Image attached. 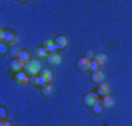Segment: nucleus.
<instances>
[{
  "mask_svg": "<svg viewBox=\"0 0 132 126\" xmlns=\"http://www.w3.org/2000/svg\"><path fill=\"white\" fill-rule=\"evenodd\" d=\"M93 60H95L100 66H103L104 63H106V60H107V57H106L104 53H95L94 57H93Z\"/></svg>",
  "mask_w": 132,
  "mask_h": 126,
  "instance_id": "obj_16",
  "label": "nucleus"
},
{
  "mask_svg": "<svg viewBox=\"0 0 132 126\" xmlns=\"http://www.w3.org/2000/svg\"><path fill=\"white\" fill-rule=\"evenodd\" d=\"M41 93H43V95L50 97V95L53 94V85H52V84H46V85L41 88Z\"/></svg>",
  "mask_w": 132,
  "mask_h": 126,
  "instance_id": "obj_18",
  "label": "nucleus"
},
{
  "mask_svg": "<svg viewBox=\"0 0 132 126\" xmlns=\"http://www.w3.org/2000/svg\"><path fill=\"white\" fill-rule=\"evenodd\" d=\"M46 48V52L50 54V53H57V50H59V47H57V44L54 43V40H46V41L43 43V46Z\"/></svg>",
  "mask_w": 132,
  "mask_h": 126,
  "instance_id": "obj_7",
  "label": "nucleus"
},
{
  "mask_svg": "<svg viewBox=\"0 0 132 126\" xmlns=\"http://www.w3.org/2000/svg\"><path fill=\"white\" fill-rule=\"evenodd\" d=\"M19 53H21V48H19L18 46H16V47H10L9 54H10V57H12V60H13V59H18V57H19Z\"/></svg>",
  "mask_w": 132,
  "mask_h": 126,
  "instance_id": "obj_19",
  "label": "nucleus"
},
{
  "mask_svg": "<svg viewBox=\"0 0 132 126\" xmlns=\"http://www.w3.org/2000/svg\"><path fill=\"white\" fill-rule=\"evenodd\" d=\"M94 54H95V53L93 52V50H87V52H85V54H84V56H85V57H88V59H90V57H94Z\"/></svg>",
  "mask_w": 132,
  "mask_h": 126,
  "instance_id": "obj_25",
  "label": "nucleus"
},
{
  "mask_svg": "<svg viewBox=\"0 0 132 126\" xmlns=\"http://www.w3.org/2000/svg\"><path fill=\"white\" fill-rule=\"evenodd\" d=\"M29 82H31V84H34L35 87H40V88H43L44 85L47 84V82H46V79L43 78L41 75H40V76H32V78H29Z\"/></svg>",
  "mask_w": 132,
  "mask_h": 126,
  "instance_id": "obj_11",
  "label": "nucleus"
},
{
  "mask_svg": "<svg viewBox=\"0 0 132 126\" xmlns=\"http://www.w3.org/2000/svg\"><path fill=\"white\" fill-rule=\"evenodd\" d=\"M93 108V113H94V114H97V116H100V114H101V113H103V106H101V104H95L94 107H91Z\"/></svg>",
  "mask_w": 132,
  "mask_h": 126,
  "instance_id": "obj_20",
  "label": "nucleus"
},
{
  "mask_svg": "<svg viewBox=\"0 0 132 126\" xmlns=\"http://www.w3.org/2000/svg\"><path fill=\"white\" fill-rule=\"evenodd\" d=\"M90 65H91V59H88V57H85V56L78 59V62H76V68H78V70H81V72L90 70Z\"/></svg>",
  "mask_w": 132,
  "mask_h": 126,
  "instance_id": "obj_5",
  "label": "nucleus"
},
{
  "mask_svg": "<svg viewBox=\"0 0 132 126\" xmlns=\"http://www.w3.org/2000/svg\"><path fill=\"white\" fill-rule=\"evenodd\" d=\"M40 75H41L43 78L46 79V82H47V84H52V81H53V73H52V70H50V69H41Z\"/></svg>",
  "mask_w": 132,
  "mask_h": 126,
  "instance_id": "obj_15",
  "label": "nucleus"
},
{
  "mask_svg": "<svg viewBox=\"0 0 132 126\" xmlns=\"http://www.w3.org/2000/svg\"><path fill=\"white\" fill-rule=\"evenodd\" d=\"M25 69V63L19 60V59H13V60L9 63V70L13 72V73H18V72H22Z\"/></svg>",
  "mask_w": 132,
  "mask_h": 126,
  "instance_id": "obj_4",
  "label": "nucleus"
},
{
  "mask_svg": "<svg viewBox=\"0 0 132 126\" xmlns=\"http://www.w3.org/2000/svg\"><path fill=\"white\" fill-rule=\"evenodd\" d=\"M5 43H6V44H10L12 47H16V46H18V43H19V38H18V35H16L15 32L7 31V35H6Z\"/></svg>",
  "mask_w": 132,
  "mask_h": 126,
  "instance_id": "obj_9",
  "label": "nucleus"
},
{
  "mask_svg": "<svg viewBox=\"0 0 132 126\" xmlns=\"http://www.w3.org/2000/svg\"><path fill=\"white\" fill-rule=\"evenodd\" d=\"M84 103L85 106H88V107H94L95 104H100L98 101V95L95 93H88L84 95Z\"/></svg>",
  "mask_w": 132,
  "mask_h": 126,
  "instance_id": "obj_2",
  "label": "nucleus"
},
{
  "mask_svg": "<svg viewBox=\"0 0 132 126\" xmlns=\"http://www.w3.org/2000/svg\"><path fill=\"white\" fill-rule=\"evenodd\" d=\"M41 63H40V60L38 59H32V60L29 62V63H27L25 65V72H27V75H28L29 78H32V76H37L38 72H41Z\"/></svg>",
  "mask_w": 132,
  "mask_h": 126,
  "instance_id": "obj_1",
  "label": "nucleus"
},
{
  "mask_svg": "<svg viewBox=\"0 0 132 126\" xmlns=\"http://www.w3.org/2000/svg\"><path fill=\"white\" fill-rule=\"evenodd\" d=\"M104 79H106V73H104L101 69L91 73V81H93L94 84H101V82H104Z\"/></svg>",
  "mask_w": 132,
  "mask_h": 126,
  "instance_id": "obj_8",
  "label": "nucleus"
},
{
  "mask_svg": "<svg viewBox=\"0 0 132 126\" xmlns=\"http://www.w3.org/2000/svg\"><path fill=\"white\" fill-rule=\"evenodd\" d=\"M13 81H15V84H18V85H25L29 82V76L27 75L25 70H22V72H18V73L13 75Z\"/></svg>",
  "mask_w": 132,
  "mask_h": 126,
  "instance_id": "obj_3",
  "label": "nucleus"
},
{
  "mask_svg": "<svg viewBox=\"0 0 132 126\" xmlns=\"http://www.w3.org/2000/svg\"><path fill=\"white\" fill-rule=\"evenodd\" d=\"M100 68H101V66H100L95 60H91V65H90V70H91V73H93V72H97V70H100Z\"/></svg>",
  "mask_w": 132,
  "mask_h": 126,
  "instance_id": "obj_21",
  "label": "nucleus"
},
{
  "mask_svg": "<svg viewBox=\"0 0 132 126\" xmlns=\"http://www.w3.org/2000/svg\"><path fill=\"white\" fill-rule=\"evenodd\" d=\"M109 94H110V85H109L107 82L98 84V87H97V95L106 97V95H109Z\"/></svg>",
  "mask_w": 132,
  "mask_h": 126,
  "instance_id": "obj_10",
  "label": "nucleus"
},
{
  "mask_svg": "<svg viewBox=\"0 0 132 126\" xmlns=\"http://www.w3.org/2000/svg\"><path fill=\"white\" fill-rule=\"evenodd\" d=\"M7 52H10L9 48H7V44H6V43H2V44H0V54L3 56V54H6Z\"/></svg>",
  "mask_w": 132,
  "mask_h": 126,
  "instance_id": "obj_22",
  "label": "nucleus"
},
{
  "mask_svg": "<svg viewBox=\"0 0 132 126\" xmlns=\"http://www.w3.org/2000/svg\"><path fill=\"white\" fill-rule=\"evenodd\" d=\"M0 126H12V123L5 119V120H0Z\"/></svg>",
  "mask_w": 132,
  "mask_h": 126,
  "instance_id": "obj_26",
  "label": "nucleus"
},
{
  "mask_svg": "<svg viewBox=\"0 0 132 126\" xmlns=\"http://www.w3.org/2000/svg\"><path fill=\"white\" fill-rule=\"evenodd\" d=\"M46 60H47L48 66H53V68H54V66H59L62 63V56L59 53H50Z\"/></svg>",
  "mask_w": 132,
  "mask_h": 126,
  "instance_id": "obj_6",
  "label": "nucleus"
},
{
  "mask_svg": "<svg viewBox=\"0 0 132 126\" xmlns=\"http://www.w3.org/2000/svg\"><path fill=\"white\" fill-rule=\"evenodd\" d=\"M6 35H7V31L6 29H0V41L2 43H5V40H6Z\"/></svg>",
  "mask_w": 132,
  "mask_h": 126,
  "instance_id": "obj_23",
  "label": "nucleus"
},
{
  "mask_svg": "<svg viewBox=\"0 0 132 126\" xmlns=\"http://www.w3.org/2000/svg\"><path fill=\"white\" fill-rule=\"evenodd\" d=\"M54 43H56L57 47H59V48H62V50L68 47V38H66L65 35H59V37H56Z\"/></svg>",
  "mask_w": 132,
  "mask_h": 126,
  "instance_id": "obj_13",
  "label": "nucleus"
},
{
  "mask_svg": "<svg viewBox=\"0 0 132 126\" xmlns=\"http://www.w3.org/2000/svg\"><path fill=\"white\" fill-rule=\"evenodd\" d=\"M19 60L22 62V63H29V62L32 60L31 59V54H29V52H27V50H21V53H19V57H18Z\"/></svg>",
  "mask_w": 132,
  "mask_h": 126,
  "instance_id": "obj_14",
  "label": "nucleus"
},
{
  "mask_svg": "<svg viewBox=\"0 0 132 126\" xmlns=\"http://www.w3.org/2000/svg\"><path fill=\"white\" fill-rule=\"evenodd\" d=\"M15 126H19V125H15Z\"/></svg>",
  "mask_w": 132,
  "mask_h": 126,
  "instance_id": "obj_27",
  "label": "nucleus"
},
{
  "mask_svg": "<svg viewBox=\"0 0 132 126\" xmlns=\"http://www.w3.org/2000/svg\"><path fill=\"white\" fill-rule=\"evenodd\" d=\"M6 116H7V112H6V108L2 106V107H0V119H2V120H5Z\"/></svg>",
  "mask_w": 132,
  "mask_h": 126,
  "instance_id": "obj_24",
  "label": "nucleus"
},
{
  "mask_svg": "<svg viewBox=\"0 0 132 126\" xmlns=\"http://www.w3.org/2000/svg\"><path fill=\"white\" fill-rule=\"evenodd\" d=\"M101 106H103L104 108H112L114 106V98L109 94V95H106V97H103V101H101Z\"/></svg>",
  "mask_w": 132,
  "mask_h": 126,
  "instance_id": "obj_12",
  "label": "nucleus"
},
{
  "mask_svg": "<svg viewBox=\"0 0 132 126\" xmlns=\"http://www.w3.org/2000/svg\"><path fill=\"white\" fill-rule=\"evenodd\" d=\"M35 56H37L38 59H47L48 53L46 52V48H44V47H38L37 50H35Z\"/></svg>",
  "mask_w": 132,
  "mask_h": 126,
  "instance_id": "obj_17",
  "label": "nucleus"
}]
</instances>
